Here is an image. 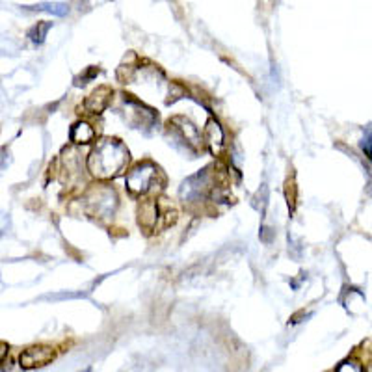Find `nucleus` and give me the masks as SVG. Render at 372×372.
Masks as SVG:
<instances>
[{
  "instance_id": "obj_1",
  "label": "nucleus",
  "mask_w": 372,
  "mask_h": 372,
  "mask_svg": "<svg viewBox=\"0 0 372 372\" xmlns=\"http://www.w3.org/2000/svg\"><path fill=\"white\" fill-rule=\"evenodd\" d=\"M128 162L127 147L117 140H102L88 157V170L97 179H112L119 175Z\"/></svg>"
},
{
  "instance_id": "obj_2",
  "label": "nucleus",
  "mask_w": 372,
  "mask_h": 372,
  "mask_svg": "<svg viewBox=\"0 0 372 372\" xmlns=\"http://www.w3.org/2000/svg\"><path fill=\"white\" fill-rule=\"evenodd\" d=\"M159 170L151 162H140L128 171L127 186L133 194H147L157 181Z\"/></svg>"
},
{
  "instance_id": "obj_3",
  "label": "nucleus",
  "mask_w": 372,
  "mask_h": 372,
  "mask_svg": "<svg viewBox=\"0 0 372 372\" xmlns=\"http://www.w3.org/2000/svg\"><path fill=\"white\" fill-rule=\"evenodd\" d=\"M56 357V352H54L53 346L48 345H37L30 346L27 350L22 352L19 361H21L22 368H37V367H45L51 361H54Z\"/></svg>"
},
{
  "instance_id": "obj_4",
  "label": "nucleus",
  "mask_w": 372,
  "mask_h": 372,
  "mask_svg": "<svg viewBox=\"0 0 372 372\" xmlns=\"http://www.w3.org/2000/svg\"><path fill=\"white\" fill-rule=\"evenodd\" d=\"M110 101H112V90L110 88H107V86H102V88H97V90L86 99L84 108L90 112V114H101V112L110 105Z\"/></svg>"
},
{
  "instance_id": "obj_5",
  "label": "nucleus",
  "mask_w": 372,
  "mask_h": 372,
  "mask_svg": "<svg viewBox=\"0 0 372 372\" xmlns=\"http://www.w3.org/2000/svg\"><path fill=\"white\" fill-rule=\"evenodd\" d=\"M140 225H144L145 229L157 227V222L160 220V208L154 201H145L140 207Z\"/></svg>"
},
{
  "instance_id": "obj_6",
  "label": "nucleus",
  "mask_w": 372,
  "mask_h": 372,
  "mask_svg": "<svg viewBox=\"0 0 372 372\" xmlns=\"http://www.w3.org/2000/svg\"><path fill=\"white\" fill-rule=\"evenodd\" d=\"M93 138H95V131L88 123L80 121L71 128V142L74 144H90L93 142Z\"/></svg>"
},
{
  "instance_id": "obj_7",
  "label": "nucleus",
  "mask_w": 372,
  "mask_h": 372,
  "mask_svg": "<svg viewBox=\"0 0 372 372\" xmlns=\"http://www.w3.org/2000/svg\"><path fill=\"white\" fill-rule=\"evenodd\" d=\"M205 142L211 145V149H213L214 153H216V151L222 147L223 133H222V128H220L218 123L214 121V119H208L207 121V128H205Z\"/></svg>"
},
{
  "instance_id": "obj_8",
  "label": "nucleus",
  "mask_w": 372,
  "mask_h": 372,
  "mask_svg": "<svg viewBox=\"0 0 372 372\" xmlns=\"http://www.w3.org/2000/svg\"><path fill=\"white\" fill-rule=\"evenodd\" d=\"M30 10L36 11H48V13H54V15H65L69 11V6L62 4V2H43V4L32 6Z\"/></svg>"
},
{
  "instance_id": "obj_9",
  "label": "nucleus",
  "mask_w": 372,
  "mask_h": 372,
  "mask_svg": "<svg viewBox=\"0 0 372 372\" xmlns=\"http://www.w3.org/2000/svg\"><path fill=\"white\" fill-rule=\"evenodd\" d=\"M51 27H53V22H37L36 27L28 32V36H30V39L36 43H41L43 39H45V36H47V32L51 30Z\"/></svg>"
},
{
  "instance_id": "obj_10",
  "label": "nucleus",
  "mask_w": 372,
  "mask_h": 372,
  "mask_svg": "<svg viewBox=\"0 0 372 372\" xmlns=\"http://www.w3.org/2000/svg\"><path fill=\"white\" fill-rule=\"evenodd\" d=\"M8 352H10V348H8V345H6V343H2V340H0V365H2V363H4L6 357H8Z\"/></svg>"
}]
</instances>
